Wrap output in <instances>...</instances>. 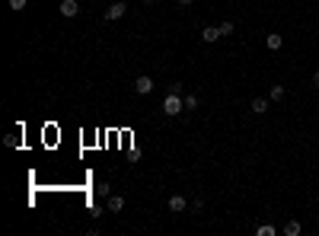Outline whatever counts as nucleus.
<instances>
[{"label":"nucleus","instance_id":"1","mask_svg":"<svg viewBox=\"0 0 319 236\" xmlns=\"http://www.w3.org/2000/svg\"><path fill=\"white\" fill-rule=\"evenodd\" d=\"M163 112L166 115H182L185 112V96H182V83H175L173 93L163 99Z\"/></svg>","mask_w":319,"mask_h":236},{"label":"nucleus","instance_id":"2","mask_svg":"<svg viewBox=\"0 0 319 236\" xmlns=\"http://www.w3.org/2000/svg\"><path fill=\"white\" fill-rule=\"evenodd\" d=\"M134 93H137V96H150V93H153V77H137V80H134Z\"/></svg>","mask_w":319,"mask_h":236},{"label":"nucleus","instance_id":"3","mask_svg":"<svg viewBox=\"0 0 319 236\" xmlns=\"http://www.w3.org/2000/svg\"><path fill=\"white\" fill-rule=\"evenodd\" d=\"M58 13H61V16H67V19H74V16L80 13V3H77V0H61Z\"/></svg>","mask_w":319,"mask_h":236},{"label":"nucleus","instance_id":"4","mask_svg":"<svg viewBox=\"0 0 319 236\" xmlns=\"http://www.w3.org/2000/svg\"><path fill=\"white\" fill-rule=\"evenodd\" d=\"M217 38H223V35H221V26H205V29H201V42L214 45Z\"/></svg>","mask_w":319,"mask_h":236},{"label":"nucleus","instance_id":"5","mask_svg":"<svg viewBox=\"0 0 319 236\" xmlns=\"http://www.w3.org/2000/svg\"><path fill=\"white\" fill-rule=\"evenodd\" d=\"M125 10H128L125 3H112V7L106 10V19H109V23H115V19H122V16H125Z\"/></svg>","mask_w":319,"mask_h":236},{"label":"nucleus","instance_id":"6","mask_svg":"<svg viewBox=\"0 0 319 236\" xmlns=\"http://www.w3.org/2000/svg\"><path fill=\"white\" fill-rule=\"evenodd\" d=\"M281 45H284V38L278 35V32H271V35H265V48H268V51H278Z\"/></svg>","mask_w":319,"mask_h":236},{"label":"nucleus","instance_id":"7","mask_svg":"<svg viewBox=\"0 0 319 236\" xmlns=\"http://www.w3.org/2000/svg\"><path fill=\"white\" fill-rule=\"evenodd\" d=\"M185 205H189V201H185L182 195H173V198H169V211H173V214H182Z\"/></svg>","mask_w":319,"mask_h":236},{"label":"nucleus","instance_id":"8","mask_svg":"<svg viewBox=\"0 0 319 236\" xmlns=\"http://www.w3.org/2000/svg\"><path fill=\"white\" fill-rule=\"evenodd\" d=\"M268 102H271V99H252V102H249L252 115H265V112H268Z\"/></svg>","mask_w":319,"mask_h":236},{"label":"nucleus","instance_id":"9","mask_svg":"<svg viewBox=\"0 0 319 236\" xmlns=\"http://www.w3.org/2000/svg\"><path fill=\"white\" fill-rule=\"evenodd\" d=\"M284 96H287V90H284V86H278V83H274L271 90H268V99H271V102H281Z\"/></svg>","mask_w":319,"mask_h":236},{"label":"nucleus","instance_id":"10","mask_svg":"<svg viewBox=\"0 0 319 236\" xmlns=\"http://www.w3.org/2000/svg\"><path fill=\"white\" fill-rule=\"evenodd\" d=\"M125 207V195H109V211H122Z\"/></svg>","mask_w":319,"mask_h":236},{"label":"nucleus","instance_id":"11","mask_svg":"<svg viewBox=\"0 0 319 236\" xmlns=\"http://www.w3.org/2000/svg\"><path fill=\"white\" fill-rule=\"evenodd\" d=\"M284 236H300V220H287V223H284Z\"/></svg>","mask_w":319,"mask_h":236},{"label":"nucleus","instance_id":"12","mask_svg":"<svg viewBox=\"0 0 319 236\" xmlns=\"http://www.w3.org/2000/svg\"><path fill=\"white\" fill-rule=\"evenodd\" d=\"M26 7H29V0H10V10H16V13H23Z\"/></svg>","mask_w":319,"mask_h":236},{"label":"nucleus","instance_id":"13","mask_svg":"<svg viewBox=\"0 0 319 236\" xmlns=\"http://www.w3.org/2000/svg\"><path fill=\"white\" fill-rule=\"evenodd\" d=\"M198 109V96H185V112H195Z\"/></svg>","mask_w":319,"mask_h":236},{"label":"nucleus","instance_id":"14","mask_svg":"<svg viewBox=\"0 0 319 236\" xmlns=\"http://www.w3.org/2000/svg\"><path fill=\"white\" fill-rule=\"evenodd\" d=\"M255 233H258V236H274V227H271V223H262Z\"/></svg>","mask_w":319,"mask_h":236},{"label":"nucleus","instance_id":"15","mask_svg":"<svg viewBox=\"0 0 319 236\" xmlns=\"http://www.w3.org/2000/svg\"><path fill=\"white\" fill-rule=\"evenodd\" d=\"M230 32H233V23H230V19H223V23H221V35H230Z\"/></svg>","mask_w":319,"mask_h":236},{"label":"nucleus","instance_id":"16","mask_svg":"<svg viewBox=\"0 0 319 236\" xmlns=\"http://www.w3.org/2000/svg\"><path fill=\"white\" fill-rule=\"evenodd\" d=\"M313 86H316V90H319V70H316V74H313Z\"/></svg>","mask_w":319,"mask_h":236},{"label":"nucleus","instance_id":"17","mask_svg":"<svg viewBox=\"0 0 319 236\" xmlns=\"http://www.w3.org/2000/svg\"><path fill=\"white\" fill-rule=\"evenodd\" d=\"M179 3H182V7H189V3H195V0H179Z\"/></svg>","mask_w":319,"mask_h":236},{"label":"nucleus","instance_id":"18","mask_svg":"<svg viewBox=\"0 0 319 236\" xmlns=\"http://www.w3.org/2000/svg\"><path fill=\"white\" fill-rule=\"evenodd\" d=\"M144 3H153V0H144Z\"/></svg>","mask_w":319,"mask_h":236}]
</instances>
